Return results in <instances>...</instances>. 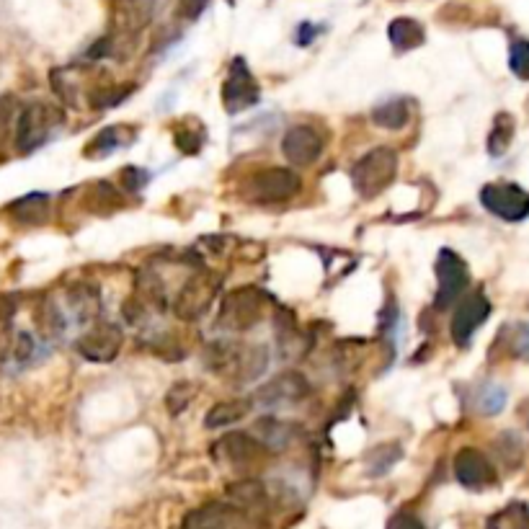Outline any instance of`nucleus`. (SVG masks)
I'll return each instance as SVG.
<instances>
[{"mask_svg": "<svg viewBox=\"0 0 529 529\" xmlns=\"http://www.w3.org/2000/svg\"><path fill=\"white\" fill-rule=\"evenodd\" d=\"M204 359L210 370L235 382H251L269 367V351L266 346H246L233 341H217L207 346Z\"/></svg>", "mask_w": 529, "mask_h": 529, "instance_id": "nucleus-1", "label": "nucleus"}, {"mask_svg": "<svg viewBox=\"0 0 529 529\" xmlns=\"http://www.w3.org/2000/svg\"><path fill=\"white\" fill-rule=\"evenodd\" d=\"M65 114L50 101H31L16 117V148L19 153H34L44 148L62 130Z\"/></svg>", "mask_w": 529, "mask_h": 529, "instance_id": "nucleus-2", "label": "nucleus"}, {"mask_svg": "<svg viewBox=\"0 0 529 529\" xmlns=\"http://www.w3.org/2000/svg\"><path fill=\"white\" fill-rule=\"evenodd\" d=\"M398 173V155L393 148H375L354 163L351 168V184L359 191V197L372 199L393 184Z\"/></svg>", "mask_w": 529, "mask_h": 529, "instance_id": "nucleus-3", "label": "nucleus"}, {"mask_svg": "<svg viewBox=\"0 0 529 529\" xmlns=\"http://www.w3.org/2000/svg\"><path fill=\"white\" fill-rule=\"evenodd\" d=\"M155 0H111V34L109 55H114L119 44H135L142 31L153 24Z\"/></svg>", "mask_w": 529, "mask_h": 529, "instance_id": "nucleus-4", "label": "nucleus"}, {"mask_svg": "<svg viewBox=\"0 0 529 529\" xmlns=\"http://www.w3.org/2000/svg\"><path fill=\"white\" fill-rule=\"evenodd\" d=\"M300 191V176L290 168H266L251 176L246 184V199L253 204H279L292 199Z\"/></svg>", "mask_w": 529, "mask_h": 529, "instance_id": "nucleus-5", "label": "nucleus"}, {"mask_svg": "<svg viewBox=\"0 0 529 529\" xmlns=\"http://www.w3.org/2000/svg\"><path fill=\"white\" fill-rule=\"evenodd\" d=\"M480 202L491 215L506 222H522L529 217V194L511 181H496V184L483 186Z\"/></svg>", "mask_w": 529, "mask_h": 529, "instance_id": "nucleus-6", "label": "nucleus"}, {"mask_svg": "<svg viewBox=\"0 0 529 529\" xmlns=\"http://www.w3.org/2000/svg\"><path fill=\"white\" fill-rule=\"evenodd\" d=\"M261 313H264V295L253 287H243L222 300L217 326L225 331H248L261 318Z\"/></svg>", "mask_w": 529, "mask_h": 529, "instance_id": "nucleus-7", "label": "nucleus"}, {"mask_svg": "<svg viewBox=\"0 0 529 529\" xmlns=\"http://www.w3.org/2000/svg\"><path fill=\"white\" fill-rule=\"evenodd\" d=\"M437 279H439V290L434 297V308L447 310L452 308L460 295L468 290L470 284V271L468 264L457 256L455 251L444 248L437 256Z\"/></svg>", "mask_w": 529, "mask_h": 529, "instance_id": "nucleus-8", "label": "nucleus"}, {"mask_svg": "<svg viewBox=\"0 0 529 529\" xmlns=\"http://www.w3.org/2000/svg\"><path fill=\"white\" fill-rule=\"evenodd\" d=\"M261 93L259 83L253 80L251 70L240 57H235L233 65H230L228 80L222 83V104L230 114H240V111L251 109V106L259 104Z\"/></svg>", "mask_w": 529, "mask_h": 529, "instance_id": "nucleus-9", "label": "nucleus"}, {"mask_svg": "<svg viewBox=\"0 0 529 529\" xmlns=\"http://www.w3.org/2000/svg\"><path fill=\"white\" fill-rule=\"evenodd\" d=\"M488 315H491V302L486 300L483 292L465 297L452 315V339H455V344L468 346L475 331L488 320Z\"/></svg>", "mask_w": 529, "mask_h": 529, "instance_id": "nucleus-10", "label": "nucleus"}, {"mask_svg": "<svg viewBox=\"0 0 529 529\" xmlns=\"http://www.w3.org/2000/svg\"><path fill=\"white\" fill-rule=\"evenodd\" d=\"M323 135H320L315 127L308 124H300V127H292L282 140V153L284 158L290 160L292 166H313L315 160L323 153Z\"/></svg>", "mask_w": 529, "mask_h": 529, "instance_id": "nucleus-11", "label": "nucleus"}, {"mask_svg": "<svg viewBox=\"0 0 529 529\" xmlns=\"http://www.w3.org/2000/svg\"><path fill=\"white\" fill-rule=\"evenodd\" d=\"M217 277L212 274H197L186 282V287L181 290L179 300H176V315L184 320H194L199 315H204V310L210 308L212 300L217 295Z\"/></svg>", "mask_w": 529, "mask_h": 529, "instance_id": "nucleus-12", "label": "nucleus"}, {"mask_svg": "<svg viewBox=\"0 0 529 529\" xmlns=\"http://www.w3.org/2000/svg\"><path fill=\"white\" fill-rule=\"evenodd\" d=\"M455 478L470 491H483L496 483V470L483 452L465 447L455 455Z\"/></svg>", "mask_w": 529, "mask_h": 529, "instance_id": "nucleus-13", "label": "nucleus"}, {"mask_svg": "<svg viewBox=\"0 0 529 529\" xmlns=\"http://www.w3.org/2000/svg\"><path fill=\"white\" fill-rule=\"evenodd\" d=\"M122 346V331L111 323H101L86 331L78 341V351L91 362H111Z\"/></svg>", "mask_w": 529, "mask_h": 529, "instance_id": "nucleus-14", "label": "nucleus"}, {"mask_svg": "<svg viewBox=\"0 0 529 529\" xmlns=\"http://www.w3.org/2000/svg\"><path fill=\"white\" fill-rule=\"evenodd\" d=\"M308 388L310 385L305 377L297 375V372H287V375L274 377L269 385H264V388L259 390V395H256V400H259L264 408H282L305 398Z\"/></svg>", "mask_w": 529, "mask_h": 529, "instance_id": "nucleus-15", "label": "nucleus"}, {"mask_svg": "<svg viewBox=\"0 0 529 529\" xmlns=\"http://www.w3.org/2000/svg\"><path fill=\"white\" fill-rule=\"evenodd\" d=\"M240 511L222 501H210V504L199 506L189 511L181 522V529H238Z\"/></svg>", "mask_w": 529, "mask_h": 529, "instance_id": "nucleus-16", "label": "nucleus"}, {"mask_svg": "<svg viewBox=\"0 0 529 529\" xmlns=\"http://www.w3.org/2000/svg\"><path fill=\"white\" fill-rule=\"evenodd\" d=\"M215 450H220L222 460L235 462V465H248V462L259 460L264 452V444L256 442L251 434H225Z\"/></svg>", "mask_w": 529, "mask_h": 529, "instance_id": "nucleus-17", "label": "nucleus"}, {"mask_svg": "<svg viewBox=\"0 0 529 529\" xmlns=\"http://www.w3.org/2000/svg\"><path fill=\"white\" fill-rule=\"evenodd\" d=\"M135 137H137V127H130V124L106 127L104 132H99V135L93 137L91 145L86 148V155H99V158H104V155L117 153V150L132 145V142H135Z\"/></svg>", "mask_w": 529, "mask_h": 529, "instance_id": "nucleus-18", "label": "nucleus"}, {"mask_svg": "<svg viewBox=\"0 0 529 529\" xmlns=\"http://www.w3.org/2000/svg\"><path fill=\"white\" fill-rule=\"evenodd\" d=\"M388 37L390 42H393L395 50L408 52L421 47L426 34H424V26H421L416 19H395L393 24L388 26Z\"/></svg>", "mask_w": 529, "mask_h": 529, "instance_id": "nucleus-19", "label": "nucleus"}, {"mask_svg": "<svg viewBox=\"0 0 529 529\" xmlns=\"http://www.w3.org/2000/svg\"><path fill=\"white\" fill-rule=\"evenodd\" d=\"M411 119L408 99H390L372 109V122L382 130H403Z\"/></svg>", "mask_w": 529, "mask_h": 529, "instance_id": "nucleus-20", "label": "nucleus"}, {"mask_svg": "<svg viewBox=\"0 0 529 529\" xmlns=\"http://www.w3.org/2000/svg\"><path fill=\"white\" fill-rule=\"evenodd\" d=\"M11 212L24 225H42L50 217V197L47 194H29V197L13 202Z\"/></svg>", "mask_w": 529, "mask_h": 529, "instance_id": "nucleus-21", "label": "nucleus"}, {"mask_svg": "<svg viewBox=\"0 0 529 529\" xmlns=\"http://www.w3.org/2000/svg\"><path fill=\"white\" fill-rule=\"evenodd\" d=\"M514 130H517V127H514V117L506 114V111L493 119L491 135H488V153H491L493 158H501V155L511 148Z\"/></svg>", "mask_w": 529, "mask_h": 529, "instance_id": "nucleus-22", "label": "nucleus"}, {"mask_svg": "<svg viewBox=\"0 0 529 529\" xmlns=\"http://www.w3.org/2000/svg\"><path fill=\"white\" fill-rule=\"evenodd\" d=\"M251 403L248 400H228V403H217L210 413H207V426L210 429H222L235 421H240L248 413Z\"/></svg>", "mask_w": 529, "mask_h": 529, "instance_id": "nucleus-23", "label": "nucleus"}, {"mask_svg": "<svg viewBox=\"0 0 529 529\" xmlns=\"http://www.w3.org/2000/svg\"><path fill=\"white\" fill-rule=\"evenodd\" d=\"M488 529H529V509L524 504H511L488 519Z\"/></svg>", "mask_w": 529, "mask_h": 529, "instance_id": "nucleus-24", "label": "nucleus"}, {"mask_svg": "<svg viewBox=\"0 0 529 529\" xmlns=\"http://www.w3.org/2000/svg\"><path fill=\"white\" fill-rule=\"evenodd\" d=\"M504 406H506V390L501 388V385L488 382V385H483V388L478 390V395H475V408H478L483 416H496V413L504 411Z\"/></svg>", "mask_w": 529, "mask_h": 529, "instance_id": "nucleus-25", "label": "nucleus"}, {"mask_svg": "<svg viewBox=\"0 0 529 529\" xmlns=\"http://www.w3.org/2000/svg\"><path fill=\"white\" fill-rule=\"evenodd\" d=\"M135 91L132 86H104V88H96V91L91 93V104L96 106V109H111V106H119L122 104L130 93Z\"/></svg>", "mask_w": 529, "mask_h": 529, "instance_id": "nucleus-26", "label": "nucleus"}, {"mask_svg": "<svg viewBox=\"0 0 529 529\" xmlns=\"http://www.w3.org/2000/svg\"><path fill=\"white\" fill-rule=\"evenodd\" d=\"M509 65L514 75L529 80V42H514L509 52Z\"/></svg>", "mask_w": 529, "mask_h": 529, "instance_id": "nucleus-27", "label": "nucleus"}, {"mask_svg": "<svg viewBox=\"0 0 529 529\" xmlns=\"http://www.w3.org/2000/svg\"><path fill=\"white\" fill-rule=\"evenodd\" d=\"M202 145H204L202 135H199L197 130H191V127H184V130L176 135V148H179L181 153H186V155L199 153V150H202Z\"/></svg>", "mask_w": 529, "mask_h": 529, "instance_id": "nucleus-28", "label": "nucleus"}, {"mask_svg": "<svg viewBox=\"0 0 529 529\" xmlns=\"http://www.w3.org/2000/svg\"><path fill=\"white\" fill-rule=\"evenodd\" d=\"M150 181V173L145 168H124L122 173V184L130 191L145 189V184Z\"/></svg>", "mask_w": 529, "mask_h": 529, "instance_id": "nucleus-29", "label": "nucleus"}, {"mask_svg": "<svg viewBox=\"0 0 529 529\" xmlns=\"http://www.w3.org/2000/svg\"><path fill=\"white\" fill-rule=\"evenodd\" d=\"M388 529H426V524L413 511H398L390 517Z\"/></svg>", "mask_w": 529, "mask_h": 529, "instance_id": "nucleus-30", "label": "nucleus"}, {"mask_svg": "<svg viewBox=\"0 0 529 529\" xmlns=\"http://www.w3.org/2000/svg\"><path fill=\"white\" fill-rule=\"evenodd\" d=\"M13 119H16V106H13L11 99H3L0 101V148H3V142H6Z\"/></svg>", "mask_w": 529, "mask_h": 529, "instance_id": "nucleus-31", "label": "nucleus"}, {"mask_svg": "<svg viewBox=\"0 0 529 529\" xmlns=\"http://www.w3.org/2000/svg\"><path fill=\"white\" fill-rule=\"evenodd\" d=\"M207 3H210V0H181V3H179V16H181V19H189V21L199 19L204 8H207Z\"/></svg>", "mask_w": 529, "mask_h": 529, "instance_id": "nucleus-32", "label": "nucleus"}]
</instances>
